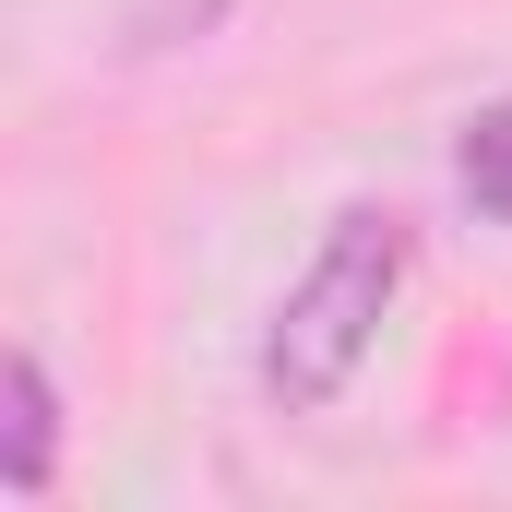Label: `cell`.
Wrapping results in <instances>:
<instances>
[{
    "label": "cell",
    "instance_id": "cell-1",
    "mask_svg": "<svg viewBox=\"0 0 512 512\" xmlns=\"http://www.w3.org/2000/svg\"><path fill=\"white\" fill-rule=\"evenodd\" d=\"M405 262H417L405 215H382V203H346V215H334L322 262L286 286V310H274V334H262V393H274L286 417H322L334 393L370 370V346H382V310H393V286H405Z\"/></svg>",
    "mask_w": 512,
    "mask_h": 512
},
{
    "label": "cell",
    "instance_id": "cell-2",
    "mask_svg": "<svg viewBox=\"0 0 512 512\" xmlns=\"http://www.w3.org/2000/svg\"><path fill=\"white\" fill-rule=\"evenodd\" d=\"M48 465H60V393H48V358L36 346H12V370H0V489L36 501Z\"/></svg>",
    "mask_w": 512,
    "mask_h": 512
},
{
    "label": "cell",
    "instance_id": "cell-3",
    "mask_svg": "<svg viewBox=\"0 0 512 512\" xmlns=\"http://www.w3.org/2000/svg\"><path fill=\"white\" fill-rule=\"evenodd\" d=\"M453 179H465V203H477L489 227H512V96L465 120V143H453Z\"/></svg>",
    "mask_w": 512,
    "mask_h": 512
}]
</instances>
